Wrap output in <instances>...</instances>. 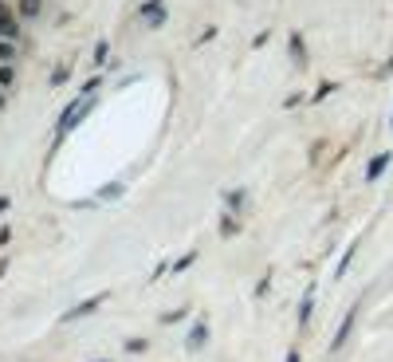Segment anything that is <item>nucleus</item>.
<instances>
[{"label":"nucleus","instance_id":"obj_5","mask_svg":"<svg viewBox=\"0 0 393 362\" xmlns=\"http://www.w3.org/2000/svg\"><path fill=\"white\" fill-rule=\"evenodd\" d=\"M0 107H4V91H0Z\"/></svg>","mask_w":393,"mask_h":362},{"label":"nucleus","instance_id":"obj_2","mask_svg":"<svg viewBox=\"0 0 393 362\" xmlns=\"http://www.w3.org/2000/svg\"><path fill=\"white\" fill-rule=\"evenodd\" d=\"M39 8H44L39 0H20V4H16V16H20V20H32V16H39Z\"/></svg>","mask_w":393,"mask_h":362},{"label":"nucleus","instance_id":"obj_1","mask_svg":"<svg viewBox=\"0 0 393 362\" xmlns=\"http://www.w3.org/2000/svg\"><path fill=\"white\" fill-rule=\"evenodd\" d=\"M0 40H20V16L0 0Z\"/></svg>","mask_w":393,"mask_h":362},{"label":"nucleus","instance_id":"obj_4","mask_svg":"<svg viewBox=\"0 0 393 362\" xmlns=\"http://www.w3.org/2000/svg\"><path fill=\"white\" fill-rule=\"evenodd\" d=\"M0 63H16V40H0Z\"/></svg>","mask_w":393,"mask_h":362},{"label":"nucleus","instance_id":"obj_3","mask_svg":"<svg viewBox=\"0 0 393 362\" xmlns=\"http://www.w3.org/2000/svg\"><path fill=\"white\" fill-rule=\"evenodd\" d=\"M8 87H16V67L12 63H0V91H8Z\"/></svg>","mask_w":393,"mask_h":362}]
</instances>
